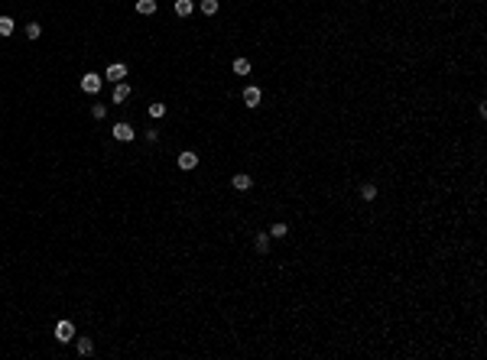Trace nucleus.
<instances>
[{
	"label": "nucleus",
	"mask_w": 487,
	"mask_h": 360,
	"mask_svg": "<svg viewBox=\"0 0 487 360\" xmlns=\"http://www.w3.org/2000/svg\"><path fill=\"white\" fill-rule=\"evenodd\" d=\"M55 341H59V344L75 341V325H72V321H59V325H55Z\"/></svg>",
	"instance_id": "nucleus-1"
},
{
	"label": "nucleus",
	"mask_w": 487,
	"mask_h": 360,
	"mask_svg": "<svg viewBox=\"0 0 487 360\" xmlns=\"http://www.w3.org/2000/svg\"><path fill=\"white\" fill-rule=\"evenodd\" d=\"M101 85H104V78H101L98 71H88L85 78H81V91H85V94H98Z\"/></svg>",
	"instance_id": "nucleus-2"
},
{
	"label": "nucleus",
	"mask_w": 487,
	"mask_h": 360,
	"mask_svg": "<svg viewBox=\"0 0 487 360\" xmlns=\"http://www.w3.org/2000/svg\"><path fill=\"white\" fill-rule=\"evenodd\" d=\"M244 104H247V107H260V88L257 85L244 88Z\"/></svg>",
	"instance_id": "nucleus-3"
},
{
	"label": "nucleus",
	"mask_w": 487,
	"mask_h": 360,
	"mask_svg": "<svg viewBox=\"0 0 487 360\" xmlns=\"http://www.w3.org/2000/svg\"><path fill=\"white\" fill-rule=\"evenodd\" d=\"M195 165H198V156H195L192 149L179 153V169H195Z\"/></svg>",
	"instance_id": "nucleus-4"
},
{
	"label": "nucleus",
	"mask_w": 487,
	"mask_h": 360,
	"mask_svg": "<svg viewBox=\"0 0 487 360\" xmlns=\"http://www.w3.org/2000/svg\"><path fill=\"white\" fill-rule=\"evenodd\" d=\"M231 185L237 188V192H247V188L254 185V179H250L247 172H237V175H234V179H231Z\"/></svg>",
	"instance_id": "nucleus-5"
},
{
	"label": "nucleus",
	"mask_w": 487,
	"mask_h": 360,
	"mask_svg": "<svg viewBox=\"0 0 487 360\" xmlns=\"http://www.w3.org/2000/svg\"><path fill=\"white\" fill-rule=\"evenodd\" d=\"M108 78L114 81V85H117V81H124V78H127V65H120V62L111 65V68H108Z\"/></svg>",
	"instance_id": "nucleus-6"
},
{
	"label": "nucleus",
	"mask_w": 487,
	"mask_h": 360,
	"mask_svg": "<svg viewBox=\"0 0 487 360\" xmlns=\"http://www.w3.org/2000/svg\"><path fill=\"white\" fill-rule=\"evenodd\" d=\"M114 136H117L120 143L133 140V127H130V124H117V127H114Z\"/></svg>",
	"instance_id": "nucleus-7"
},
{
	"label": "nucleus",
	"mask_w": 487,
	"mask_h": 360,
	"mask_svg": "<svg viewBox=\"0 0 487 360\" xmlns=\"http://www.w3.org/2000/svg\"><path fill=\"white\" fill-rule=\"evenodd\" d=\"M127 98H130V85H124V81H117V85H114V101H117V104H124Z\"/></svg>",
	"instance_id": "nucleus-8"
},
{
	"label": "nucleus",
	"mask_w": 487,
	"mask_h": 360,
	"mask_svg": "<svg viewBox=\"0 0 487 360\" xmlns=\"http://www.w3.org/2000/svg\"><path fill=\"white\" fill-rule=\"evenodd\" d=\"M78 354H81V357H91V354H94L91 337H78Z\"/></svg>",
	"instance_id": "nucleus-9"
},
{
	"label": "nucleus",
	"mask_w": 487,
	"mask_h": 360,
	"mask_svg": "<svg viewBox=\"0 0 487 360\" xmlns=\"http://www.w3.org/2000/svg\"><path fill=\"white\" fill-rule=\"evenodd\" d=\"M361 198L364 201H374V198H377V185H374V182H364L361 185Z\"/></svg>",
	"instance_id": "nucleus-10"
},
{
	"label": "nucleus",
	"mask_w": 487,
	"mask_h": 360,
	"mask_svg": "<svg viewBox=\"0 0 487 360\" xmlns=\"http://www.w3.org/2000/svg\"><path fill=\"white\" fill-rule=\"evenodd\" d=\"M137 13H143V16L156 13V0H137Z\"/></svg>",
	"instance_id": "nucleus-11"
},
{
	"label": "nucleus",
	"mask_w": 487,
	"mask_h": 360,
	"mask_svg": "<svg viewBox=\"0 0 487 360\" xmlns=\"http://www.w3.org/2000/svg\"><path fill=\"white\" fill-rule=\"evenodd\" d=\"M254 247H257L260 253H266V250H270V234H257V237H254Z\"/></svg>",
	"instance_id": "nucleus-12"
},
{
	"label": "nucleus",
	"mask_w": 487,
	"mask_h": 360,
	"mask_svg": "<svg viewBox=\"0 0 487 360\" xmlns=\"http://www.w3.org/2000/svg\"><path fill=\"white\" fill-rule=\"evenodd\" d=\"M192 10H195L192 0H176V13H179V16H188Z\"/></svg>",
	"instance_id": "nucleus-13"
},
{
	"label": "nucleus",
	"mask_w": 487,
	"mask_h": 360,
	"mask_svg": "<svg viewBox=\"0 0 487 360\" xmlns=\"http://www.w3.org/2000/svg\"><path fill=\"white\" fill-rule=\"evenodd\" d=\"M198 10H201L205 16H215V13H218V0H201Z\"/></svg>",
	"instance_id": "nucleus-14"
},
{
	"label": "nucleus",
	"mask_w": 487,
	"mask_h": 360,
	"mask_svg": "<svg viewBox=\"0 0 487 360\" xmlns=\"http://www.w3.org/2000/svg\"><path fill=\"white\" fill-rule=\"evenodd\" d=\"M234 71L237 75H250V62L247 59H234Z\"/></svg>",
	"instance_id": "nucleus-15"
},
{
	"label": "nucleus",
	"mask_w": 487,
	"mask_h": 360,
	"mask_svg": "<svg viewBox=\"0 0 487 360\" xmlns=\"http://www.w3.org/2000/svg\"><path fill=\"white\" fill-rule=\"evenodd\" d=\"M13 33V20L10 16H0V36H10Z\"/></svg>",
	"instance_id": "nucleus-16"
},
{
	"label": "nucleus",
	"mask_w": 487,
	"mask_h": 360,
	"mask_svg": "<svg viewBox=\"0 0 487 360\" xmlns=\"http://www.w3.org/2000/svg\"><path fill=\"white\" fill-rule=\"evenodd\" d=\"M286 234H289V227H286V224H283V221H279V224H273V227H270V237H286Z\"/></svg>",
	"instance_id": "nucleus-17"
},
{
	"label": "nucleus",
	"mask_w": 487,
	"mask_h": 360,
	"mask_svg": "<svg viewBox=\"0 0 487 360\" xmlns=\"http://www.w3.org/2000/svg\"><path fill=\"white\" fill-rule=\"evenodd\" d=\"M91 117L94 120H104V117H108V107H104V104H94V107H91Z\"/></svg>",
	"instance_id": "nucleus-18"
},
{
	"label": "nucleus",
	"mask_w": 487,
	"mask_h": 360,
	"mask_svg": "<svg viewBox=\"0 0 487 360\" xmlns=\"http://www.w3.org/2000/svg\"><path fill=\"white\" fill-rule=\"evenodd\" d=\"M162 114H166V104H150V117L153 120H159Z\"/></svg>",
	"instance_id": "nucleus-19"
},
{
	"label": "nucleus",
	"mask_w": 487,
	"mask_h": 360,
	"mask_svg": "<svg viewBox=\"0 0 487 360\" xmlns=\"http://www.w3.org/2000/svg\"><path fill=\"white\" fill-rule=\"evenodd\" d=\"M39 33H42V26H39V23H30V26H26V36H30V39H39Z\"/></svg>",
	"instance_id": "nucleus-20"
}]
</instances>
